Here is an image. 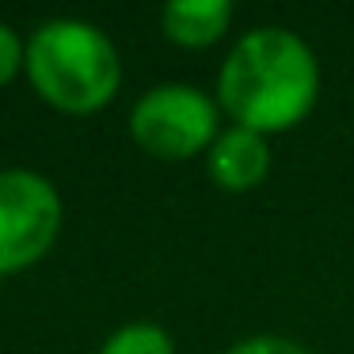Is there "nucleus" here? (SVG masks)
I'll use <instances>...</instances> for the list:
<instances>
[{
    "label": "nucleus",
    "mask_w": 354,
    "mask_h": 354,
    "mask_svg": "<svg viewBox=\"0 0 354 354\" xmlns=\"http://www.w3.org/2000/svg\"><path fill=\"white\" fill-rule=\"evenodd\" d=\"M214 100L232 126L263 138L286 133L305 122L320 100V62L297 31L252 27L225 54Z\"/></svg>",
    "instance_id": "obj_1"
},
{
    "label": "nucleus",
    "mask_w": 354,
    "mask_h": 354,
    "mask_svg": "<svg viewBox=\"0 0 354 354\" xmlns=\"http://www.w3.org/2000/svg\"><path fill=\"white\" fill-rule=\"evenodd\" d=\"M24 73L42 103L62 115H95L122 88V57L88 19H46L27 39Z\"/></svg>",
    "instance_id": "obj_2"
},
{
    "label": "nucleus",
    "mask_w": 354,
    "mask_h": 354,
    "mask_svg": "<svg viewBox=\"0 0 354 354\" xmlns=\"http://www.w3.org/2000/svg\"><path fill=\"white\" fill-rule=\"evenodd\" d=\"M221 133V107L194 84H156L133 103L130 138L156 160H191L209 153Z\"/></svg>",
    "instance_id": "obj_3"
},
{
    "label": "nucleus",
    "mask_w": 354,
    "mask_h": 354,
    "mask_svg": "<svg viewBox=\"0 0 354 354\" xmlns=\"http://www.w3.org/2000/svg\"><path fill=\"white\" fill-rule=\"evenodd\" d=\"M57 187L35 168H0V278L42 263L62 236Z\"/></svg>",
    "instance_id": "obj_4"
},
{
    "label": "nucleus",
    "mask_w": 354,
    "mask_h": 354,
    "mask_svg": "<svg viewBox=\"0 0 354 354\" xmlns=\"http://www.w3.org/2000/svg\"><path fill=\"white\" fill-rule=\"evenodd\" d=\"M206 171L225 194L255 191L270 176V141L244 126H225L206 153Z\"/></svg>",
    "instance_id": "obj_5"
},
{
    "label": "nucleus",
    "mask_w": 354,
    "mask_h": 354,
    "mask_svg": "<svg viewBox=\"0 0 354 354\" xmlns=\"http://www.w3.org/2000/svg\"><path fill=\"white\" fill-rule=\"evenodd\" d=\"M232 4L229 0H171L160 12V31L183 50H209L229 35Z\"/></svg>",
    "instance_id": "obj_6"
},
{
    "label": "nucleus",
    "mask_w": 354,
    "mask_h": 354,
    "mask_svg": "<svg viewBox=\"0 0 354 354\" xmlns=\"http://www.w3.org/2000/svg\"><path fill=\"white\" fill-rule=\"evenodd\" d=\"M95 354H176V343H171L168 328H160V324L133 320L111 331Z\"/></svg>",
    "instance_id": "obj_7"
},
{
    "label": "nucleus",
    "mask_w": 354,
    "mask_h": 354,
    "mask_svg": "<svg viewBox=\"0 0 354 354\" xmlns=\"http://www.w3.org/2000/svg\"><path fill=\"white\" fill-rule=\"evenodd\" d=\"M24 57H27V42L19 39V31L12 24L0 19V88L24 73Z\"/></svg>",
    "instance_id": "obj_8"
},
{
    "label": "nucleus",
    "mask_w": 354,
    "mask_h": 354,
    "mask_svg": "<svg viewBox=\"0 0 354 354\" xmlns=\"http://www.w3.org/2000/svg\"><path fill=\"white\" fill-rule=\"evenodd\" d=\"M225 354H316V351H308L305 343L286 335H248L240 343H232Z\"/></svg>",
    "instance_id": "obj_9"
}]
</instances>
